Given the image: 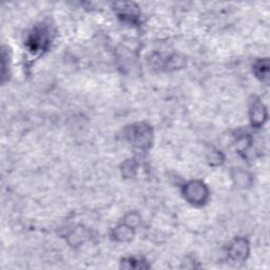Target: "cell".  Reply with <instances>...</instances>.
Segmentation results:
<instances>
[{"label":"cell","instance_id":"cell-1","mask_svg":"<svg viewBox=\"0 0 270 270\" xmlns=\"http://www.w3.org/2000/svg\"><path fill=\"white\" fill-rule=\"evenodd\" d=\"M49 41H50V37H49L48 30L45 28H36L28 37L27 46L32 53L36 54V53H39V52L47 50L50 44Z\"/></svg>","mask_w":270,"mask_h":270},{"label":"cell","instance_id":"cell-2","mask_svg":"<svg viewBox=\"0 0 270 270\" xmlns=\"http://www.w3.org/2000/svg\"><path fill=\"white\" fill-rule=\"evenodd\" d=\"M129 139L134 146L139 148H145L150 145L152 140V130L145 123L134 124L129 130Z\"/></svg>","mask_w":270,"mask_h":270},{"label":"cell","instance_id":"cell-3","mask_svg":"<svg viewBox=\"0 0 270 270\" xmlns=\"http://www.w3.org/2000/svg\"><path fill=\"white\" fill-rule=\"evenodd\" d=\"M184 194L191 204L202 205L208 197V190L201 182H190L185 186Z\"/></svg>","mask_w":270,"mask_h":270},{"label":"cell","instance_id":"cell-4","mask_svg":"<svg viewBox=\"0 0 270 270\" xmlns=\"http://www.w3.org/2000/svg\"><path fill=\"white\" fill-rule=\"evenodd\" d=\"M248 252V246L245 240H236L229 248V254L234 261H244Z\"/></svg>","mask_w":270,"mask_h":270},{"label":"cell","instance_id":"cell-5","mask_svg":"<svg viewBox=\"0 0 270 270\" xmlns=\"http://www.w3.org/2000/svg\"><path fill=\"white\" fill-rule=\"evenodd\" d=\"M266 118V111L263 105L259 101L253 102V107L251 110V120L254 126H259L263 123V120Z\"/></svg>","mask_w":270,"mask_h":270},{"label":"cell","instance_id":"cell-6","mask_svg":"<svg viewBox=\"0 0 270 270\" xmlns=\"http://www.w3.org/2000/svg\"><path fill=\"white\" fill-rule=\"evenodd\" d=\"M114 235L117 237L118 241H128L133 236V230H132L131 227H129L127 225H123V226H120L119 228H117Z\"/></svg>","mask_w":270,"mask_h":270},{"label":"cell","instance_id":"cell-7","mask_svg":"<svg viewBox=\"0 0 270 270\" xmlns=\"http://www.w3.org/2000/svg\"><path fill=\"white\" fill-rule=\"evenodd\" d=\"M254 70H255V74L258 77H261L262 80H263V78H265L267 80V78H268V65H267V60L257 62L255 68H254Z\"/></svg>","mask_w":270,"mask_h":270}]
</instances>
